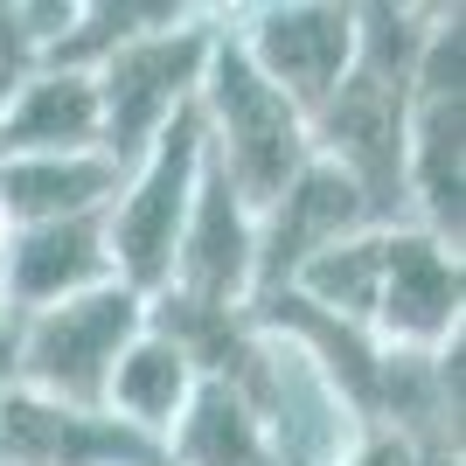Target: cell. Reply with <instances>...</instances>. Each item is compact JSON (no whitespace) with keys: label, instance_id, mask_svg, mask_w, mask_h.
Masks as SVG:
<instances>
[{"label":"cell","instance_id":"cell-14","mask_svg":"<svg viewBox=\"0 0 466 466\" xmlns=\"http://www.w3.org/2000/svg\"><path fill=\"white\" fill-rule=\"evenodd\" d=\"M91 118H97V105L84 84H42L35 105L15 118V139H63V133L77 139V133H91Z\"/></svg>","mask_w":466,"mask_h":466},{"label":"cell","instance_id":"cell-13","mask_svg":"<svg viewBox=\"0 0 466 466\" xmlns=\"http://www.w3.org/2000/svg\"><path fill=\"white\" fill-rule=\"evenodd\" d=\"M349 195H355V188H341L334 175H307L299 188L286 195V202H292V223H279V251H292V258H299V251L313 244V237L341 230V223H349V209H355Z\"/></svg>","mask_w":466,"mask_h":466},{"label":"cell","instance_id":"cell-3","mask_svg":"<svg viewBox=\"0 0 466 466\" xmlns=\"http://www.w3.org/2000/svg\"><path fill=\"white\" fill-rule=\"evenodd\" d=\"M126 328H133V299H112V292L77 299L35 328V370L63 390H97L105 362H118Z\"/></svg>","mask_w":466,"mask_h":466},{"label":"cell","instance_id":"cell-11","mask_svg":"<svg viewBox=\"0 0 466 466\" xmlns=\"http://www.w3.org/2000/svg\"><path fill=\"white\" fill-rule=\"evenodd\" d=\"M105 188V167H42V160H28V167H15L7 175V202L28 216H49V223H63V209H77V202H91V195Z\"/></svg>","mask_w":466,"mask_h":466},{"label":"cell","instance_id":"cell-7","mask_svg":"<svg viewBox=\"0 0 466 466\" xmlns=\"http://www.w3.org/2000/svg\"><path fill=\"white\" fill-rule=\"evenodd\" d=\"M334 139H349V154L362 160V175L383 181L397 167V91H390L383 70H362V77L341 91L334 105Z\"/></svg>","mask_w":466,"mask_h":466},{"label":"cell","instance_id":"cell-4","mask_svg":"<svg viewBox=\"0 0 466 466\" xmlns=\"http://www.w3.org/2000/svg\"><path fill=\"white\" fill-rule=\"evenodd\" d=\"M265 70L258 77L272 84H292L299 97H320L334 77H341V63H349V15H334V7H292V15H272L265 21Z\"/></svg>","mask_w":466,"mask_h":466},{"label":"cell","instance_id":"cell-8","mask_svg":"<svg viewBox=\"0 0 466 466\" xmlns=\"http://www.w3.org/2000/svg\"><path fill=\"white\" fill-rule=\"evenodd\" d=\"M446 313H452V279L439 265V251L431 244H397V258H390V320L410 334H431L446 328Z\"/></svg>","mask_w":466,"mask_h":466},{"label":"cell","instance_id":"cell-5","mask_svg":"<svg viewBox=\"0 0 466 466\" xmlns=\"http://www.w3.org/2000/svg\"><path fill=\"white\" fill-rule=\"evenodd\" d=\"M195 70V42H154V49H133V56L112 63V91H105V112H112V139L133 147L147 126H154L167 105H175L181 77Z\"/></svg>","mask_w":466,"mask_h":466},{"label":"cell","instance_id":"cell-2","mask_svg":"<svg viewBox=\"0 0 466 466\" xmlns=\"http://www.w3.org/2000/svg\"><path fill=\"white\" fill-rule=\"evenodd\" d=\"M188 167H195V126L181 118L167 147H160L154 175L139 181V195L126 202L118 216V251L133 265V279H160L167 258H175V223H181V202H188Z\"/></svg>","mask_w":466,"mask_h":466},{"label":"cell","instance_id":"cell-12","mask_svg":"<svg viewBox=\"0 0 466 466\" xmlns=\"http://www.w3.org/2000/svg\"><path fill=\"white\" fill-rule=\"evenodd\" d=\"M181 397V355L175 349H133L118 362V404L133 418H175Z\"/></svg>","mask_w":466,"mask_h":466},{"label":"cell","instance_id":"cell-10","mask_svg":"<svg viewBox=\"0 0 466 466\" xmlns=\"http://www.w3.org/2000/svg\"><path fill=\"white\" fill-rule=\"evenodd\" d=\"M244 265V237H237V209H230V181H216L209 202H202V223H195L188 244V279L202 292H223Z\"/></svg>","mask_w":466,"mask_h":466},{"label":"cell","instance_id":"cell-1","mask_svg":"<svg viewBox=\"0 0 466 466\" xmlns=\"http://www.w3.org/2000/svg\"><path fill=\"white\" fill-rule=\"evenodd\" d=\"M216 112H223V126H230L237 181H244L258 202L286 195L292 167H299V126H292L286 91H272L244 56H223V70H216Z\"/></svg>","mask_w":466,"mask_h":466},{"label":"cell","instance_id":"cell-9","mask_svg":"<svg viewBox=\"0 0 466 466\" xmlns=\"http://www.w3.org/2000/svg\"><path fill=\"white\" fill-rule=\"evenodd\" d=\"M15 446L35 452V460H63V466H84V460H133V439L118 431H91L77 418H56V410H15Z\"/></svg>","mask_w":466,"mask_h":466},{"label":"cell","instance_id":"cell-6","mask_svg":"<svg viewBox=\"0 0 466 466\" xmlns=\"http://www.w3.org/2000/svg\"><path fill=\"white\" fill-rule=\"evenodd\" d=\"M7 272H15V292L56 299L63 286H77V279L97 272V244L77 223H42V230H28L15 251H7Z\"/></svg>","mask_w":466,"mask_h":466}]
</instances>
